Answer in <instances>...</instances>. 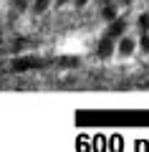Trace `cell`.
I'll return each mask as SVG.
<instances>
[{"mask_svg": "<svg viewBox=\"0 0 149 152\" xmlns=\"http://www.w3.org/2000/svg\"><path fill=\"white\" fill-rule=\"evenodd\" d=\"M111 53H114V38L104 36V41L99 43V56H101V58H109Z\"/></svg>", "mask_w": 149, "mask_h": 152, "instance_id": "obj_1", "label": "cell"}, {"mask_svg": "<svg viewBox=\"0 0 149 152\" xmlns=\"http://www.w3.org/2000/svg\"><path fill=\"white\" fill-rule=\"evenodd\" d=\"M124 28H126V23H124V20H111V26H109L106 36H109V38H119V36L124 33Z\"/></svg>", "mask_w": 149, "mask_h": 152, "instance_id": "obj_2", "label": "cell"}, {"mask_svg": "<svg viewBox=\"0 0 149 152\" xmlns=\"http://www.w3.org/2000/svg\"><path fill=\"white\" fill-rule=\"evenodd\" d=\"M132 51H134V41H132V38H121V43H119V53L129 56Z\"/></svg>", "mask_w": 149, "mask_h": 152, "instance_id": "obj_3", "label": "cell"}, {"mask_svg": "<svg viewBox=\"0 0 149 152\" xmlns=\"http://www.w3.org/2000/svg\"><path fill=\"white\" fill-rule=\"evenodd\" d=\"M31 5H33V13H36V15H41V13H46V8H48V0H33Z\"/></svg>", "mask_w": 149, "mask_h": 152, "instance_id": "obj_4", "label": "cell"}, {"mask_svg": "<svg viewBox=\"0 0 149 152\" xmlns=\"http://www.w3.org/2000/svg\"><path fill=\"white\" fill-rule=\"evenodd\" d=\"M104 18H106V20H114V18H116V10H114L109 3H106V8H104Z\"/></svg>", "mask_w": 149, "mask_h": 152, "instance_id": "obj_5", "label": "cell"}, {"mask_svg": "<svg viewBox=\"0 0 149 152\" xmlns=\"http://www.w3.org/2000/svg\"><path fill=\"white\" fill-rule=\"evenodd\" d=\"M139 28H142V31H144V33H147V31H149V13H144V15H142V18H139Z\"/></svg>", "mask_w": 149, "mask_h": 152, "instance_id": "obj_6", "label": "cell"}, {"mask_svg": "<svg viewBox=\"0 0 149 152\" xmlns=\"http://www.w3.org/2000/svg\"><path fill=\"white\" fill-rule=\"evenodd\" d=\"M15 8H18V10H25V8H28V0H15Z\"/></svg>", "mask_w": 149, "mask_h": 152, "instance_id": "obj_7", "label": "cell"}, {"mask_svg": "<svg viewBox=\"0 0 149 152\" xmlns=\"http://www.w3.org/2000/svg\"><path fill=\"white\" fill-rule=\"evenodd\" d=\"M142 48L149 53V36H144V38H142Z\"/></svg>", "mask_w": 149, "mask_h": 152, "instance_id": "obj_8", "label": "cell"}, {"mask_svg": "<svg viewBox=\"0 0 149 152\" xmlns=\"http://www.w3.org/2000/svg\"><path fill=\"white\" fill-rule=\"evenodd\" d=\"M86 3H89V0H76V5H78V8H81V5H86Z\"/></svg>", "mask_w": 149, "mask_h": 152, "instance_id": "obj_9", "label": "cell"}, {"mask_svg": "<svg viewBox=\"0 0 149 152\" xmlns=\"http://www.w3.org/2000/svg\"><path fill=\"white\" fill-rule=\"evenodd\" d=\"M56 3H58V5H66V3H68V0H56Z\"/></svg>", "mask_w": 149, "mask_h": 152, "instance_id": "obj_10", "label": "cell"}, {"mask_svg": "<svg viewBox=\"0 0 149 152\" xmlns=\"http://www.w3.org/2000/svg\"><path fill=\"white\" fill-rule=\"evenodd\" d=\"M124 3H132V0H124Z\"/></svg>", "mask_w": 149, "mask_h": 152, "instance_id": "obj_11", "label": "cell"}, {"mask_svg": "<svg viewBox=\"0 0 149 152\" xmlns=\"http://www.w3.org/2000/svg\"><path fill=\"white\" fill-rule=\"evenodd\" d=\"M104 3H109V0H104Z\"/></svg>", "mask_w": 149, "mask_h": 152, "instance_id": "obj_12", "label": "cell"}, {"mask_svg": "<svg viewBox=\"0 0 149 152\" xmlns=\"http://www.w3.org/2000/svg\"><path fill=\"white\" fill-rule=\"evenodd\" d=\"M0 38H3V36H0Z\"/></svg>", "mask_w": 149, "mask_h": 152, "instance_id": "obj_13", "label": "cell"}]
</instances>
